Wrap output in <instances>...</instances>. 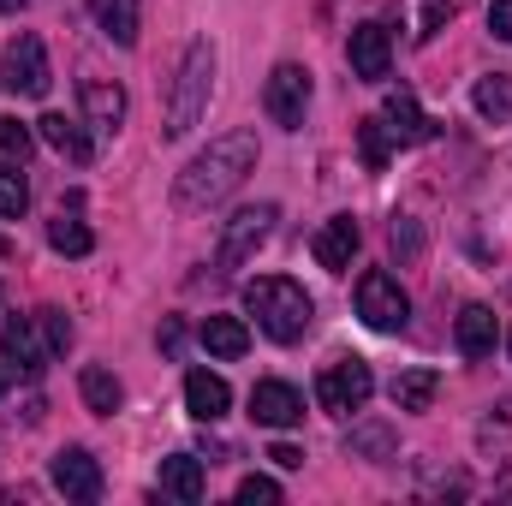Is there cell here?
I'll return each instance as SVG.
<instances>
[{
  "label": "cell",
  "mask_w": 512,
  "mask_h": 506,
  "mask_svg": "<svg viewBox=\"0 0 512 506\" xmlns=\"http://www.w3.org/2000/svg\"><path fill=\"white\" fill-rule=\"evenodd\" d=\"M256 131H227V137H215L203 155H191L185 161V173L173 179V209L179 215H203V209H215V203H227L245 179L256 173Z\"/></svg>",
  "instance_id": "6da1fadb"
},
{
  "label": "cell",
  "mask_w": 512,
  "mask_h": 506,
  "mask_svg": "<svg viewBox=\"0 0 512 506\" xmlns=\"http://www.w3.org/2000/svg\"><path fill=\"white\" fill-rule=\"evenodd\" d=\"M245 310L256 316V328H262L268 340H280V346L304 340V328H310V316H316L310 292H304L298 280H286V274H256L251 286H245Z\"/></svg>",
  "instance_id": "7a4b0ae2"
},
{
  "label": "cell",
  "mask_w": 512,
  "mask_h": 506,
  "mask_svg": "<svg viewBox=\"0 0 512 506\" xmlns=\"http://www.w3.org/2000/svg\"><path fill=\"white\" fill-rule=\"evenodd\" d=\"M209 96H215V48L209 42H191L185 60H179V78H173V102H167V137H191L197 120L209 114Z\"/></svg>",
  "instance_id": "3957f363"
},
{
  "label": "cell",
  "mask_w": 512,
  "mask_h": 506,
  "mask_svg": "<svg viewBox=\"0 0 512 506\" xmlns=\"http://www.w3.org/2000/svg\"><path fill=\"white\" fill-rule=\"evenodd\" d=\"M370 393H376V376H370V364H364V358H334V364L316 376V399H322V411H334V417L364 411V405H370Z\"/></svg>",
  "instance_id": "277c9868"
},
{
  "label": "cell",
  "mask_w": 512,
  "mask_h": 506,
  "mask_svg": "<svg viewBox=\"0 0 512 506\" xmlns=\"http://www.w3.org/2000/svg\"><path fill=\"white\" fill-rule=\"evenodd\" d=\"M358 316H364V328H376V334H399V328H405L411 298L399 292V280H393L387 268L358 274Z\"/></svg>",
  "instance_id": "5b68a950"
},
{
  "label": "cell",
  "mask_w": 512,
  "mask_h": 506,
  "mask_svg": "<svg viewBox=\"0 0 512 506\" xmlns=\"http://www.w3.org/2000/svg\"><path fill=\"white\" fill-rule=\"evenodd\" d=\"M0 84H6L12 96H48L54 72H48V48H42V36L18 30V36L6 42V60H0Z\"/></svg>",
  "instance_id": "8992f818"
},
{
  "label": "cell",
  "mask_w": 512,
  "mask_h": 506,
  "mask_svg": "<svg viewBox=\"0 0 512 506\" xmlns=\"http://www.w3.org/2000/svg\"><path fill=\"white\" fill-rule=\"evenodd\" d=\"M274 221H280L274 203H251V209H239V215L221 227V251H215V262H221V268H245V262L268 245Z\"/></svg>",
  "instance_id": "52a82bcc"
},
{
  "label": "cell",
  "mask_w": 512,
  "mask_h": 506,
  "mask_svg": "<svg viewBox=\"0 0 512 506\" xmlns=\"http://www.w3.org/2000/svg\"><path fill=\"white\" fill-rule=\"evenodd\" d=\"M262 108H268V120L280 131H298L304 126V108H310V72L292 66V60H280L268 72V84H262Z\"/></svg>",
  "instance_id": "ba28073f"
},
{
  "label": "cell",
  "mask_w": 512,
  "mask_h": 506,
  "mask_svg": "<svg viewBox=\"0 0 512 506\" xmlns=\"http://www.w3.org/2000/svg\"><path fill=\"white\" fill-rule=\"evenodd\" d=\"M48 358H54V346H48L42 322H36V316H12V322H6V364H12L18 376L36 381L48 370Z\"/></svg>",
  "instance_id": "9c48e42d"
},
{
  "label": "cell",
  "mask_w": 512,
  "mask_h": 506,
  "mask_svg": "<svg viewBox=\"0 0 512 506\" xmlns=\"http://www.w3.org/2000/svg\"><path fill=\"white\" fill-rule=\"evenodd\" d=\"M48 477H54V489H60L66 501H96V495H102V465H96L84 447H60L54 465H48Z\"/></svg>",
  "instance_id": "30bf717a"
},
{
  "label": "cell",
  "mask_w": 512,
  "mask_h": 506,
  "mask_svg": "<svg viewBox=\"0 0 512 506\" xmlns=\"http://www.w3.org/2000/svg\"><path fill=\"white\" fill-rule=\"evenodd\" d=\"M78 108H84V126L90 131L114 137L120 120H126V90L108 84V78H84V84H78Z\"/></svg>",
  "instance_id": "8fae6325"
},
{
  "label": "cell",
  "mask_w": 512,
  "mask_h": 506,
  "mask_svg": "<svg viewBox=\"0 0 512 506\" xmlns=\"http://www.w3.org/2000/svg\"><path fill=\"white\" fill-rule=\"evenodd\" d=\"M251 417L268 423V429H292L304 423V393L292 381H256L251 387Z\"/></svg>",
  "instance_id": "7c38bea8"
},
{
  "label": "cell",
  "mask_w": 512,
  "mask_h": 506,
  "mask_svg": "<svg viewBox=\"0 0 512 506\" xmlns=\"http://www.w3.org/2000/svg\"><path fill=\"white\" fill-rule=\"evenodd\" d=\"M346 60H352V72L364 84H382L387 72H393V42H387L382 24H358L352 42H346Z\"/></svg>",
  "instance_id": "4fadbf2b"
},
{
  "label": "cell",
  "mask_w": 512,
  "mask_h": 506,
  "mask_svg": "<svg viewBox=\"0 0 512 506\" xmlns=\"http://www.w3.org/2000/svg\"><path fill=\"white\" fill-rule=\"evenodd\" d=\"M358 239H364V233H358V221H352V215H334V221L310 239V256H316L328 274H346V268H352V256H358Z\"/></svg>",
  "instance_id": "5bb4252c"
},
{
  "label": "cell",
  "mask_w": 512,
  "mask_h": 506,
  "mask_svg": "<svg viewBox=\"0 0 512 506\" xmlns=\"http://www.w3.org/2000/svg\"><path fill=\"white\" fill-rule=\"evenodd\" d=\"M382 120H387V131H393V143H429V137H435V120L417 108L411 90H387Z\"/></svg>",
  "instance_id": "9a60e30c"
},
{
  "label": "cell",
  "mask_w": 512,
  "mask_h": 506,
  "mask_svg": "<svg viewBox=\"0 0 512 506\" xmlns=\"http://www.w3.org/2000/svg\"><path fill=\"white\" fill-rule=\"evenodd\" d=\"M453 340H459V352H465V358H489V352H495V340H501L495 310H489V304H465V310H459V322H453Z\"/></svg>",
  "instance_id": "2e32d148"
},
{
  "label": "cell",
  "mask_w": 512,
  "mask_h": 506,
  "mask_svg": "<svg viewBox=\"0 0 512 506\" xmlns=\"http://www.w3.org/2000/svg\"><path fill=\"white\" fill-rule=\"evenodd\" d=\"M185 405H191L197 423H221L227 405H233V387L221 376H209V370H191V376H185Z\"/></svg>",
  "instance_id": "e0dca14e"
},
{
  "label": "cell",
  "mask_w": 512,
  "mask_h": 506,
  "mask_svg": "<svg viewBox=\"0 0 512 506\" xmlns=\"http://www.w3.org/2000/svg\"><path fill=\"white\" fill-rule=\"evenodd\" d=\"M36 131H42V143H48V149H60V155H66V161H78V167L96 155V143L84 137V120H66V114H42V120H36Z\"/></svg>",
  "instance_id": "ac0fdd59"
},
{
  "label": "cell",
  "mask_w": 512,
  "mask_h": 506,
  "mask_svg": "<svg viewBox=\"0 0 512 506\" xmlns=\"http://www.w3.org/2000/svg\"><path fill=\"white\" fill-rule=\"evenodd\" d=\"M203 489H209L203 459H191V453L161 459V495H173V501H203Z\"/></svg>",
  "instance_id": "d6986e66"
},
{
  "label": "cell",
  "mask_w": 512,
  "mask_h": 506,
  "mask_svg": "<svg viewBox=\"0 0 512 506\" xmlns=\"http://www.w3.org/2000/svg\"><path fill=\"white\" fill-rule=\"evenodd\" d=\"M90 12H96L102 36H108V42H120V48H131V42H137V30H143L137 0H90Z\"/></svg>",
  "instance_id": "ffe728a7"
},
{
  "label": "cell",
  "mask_w": 512,
  "mask_h": 506,
  "mask_svg": "<svg viewBox=\"0 0 512 506\" xmlns=\"http://www.w3.org/2000/svg\"><path fill=\"white\" fill-rule=\"evenodd\" d=\"M203 346H209L215 358H245V352H251V328H245L239 316H209V322H203Z\"/></svg>",
  "instance_id": "44dd1931"
},
{
  "label": "cell",
  "mask_w": 512,
  "mask_h": 506,
  "mask_svg": "<svg viewBox=\"0 0 512 506\" xmlns=\"http://www.w3.org/2000/svg\"><path fill=\"white\" fill-rule=\"evenodd\" d=\"M471 102H477V114H483L489 126H507L512 120V72H489V78L471 90Z\"/></svg>",
  "instance_id": "7402d4cb"
},
{
  "label": "cell",
  "mask_w": 512,
  "mask_h": 506,
  "mask_svg": "<svg viewBox=\"0 0 512 506\" xmlns=\"http://www.w3.org/2000/svg\"><path fill=\"white\" fill-rule=\"evenodd\" d=\"M78 393H84V405H90L96 417H114V411H120V399H126V387L108 376L102 364H90V370L78 376Z\"/></svg>",
  "instance_id": "603a6c76"
},
{
  "label": "cell",
  "mask_w": 512,
  "mask_h": 506,
  "mask_svg": "<svg viewBox=\"0 0 512 506\" xmlns=\"http://www.w3.org/2000/svg\"><path fill=\"white\" fill-rule=\"evenodd\" d=\"M435 387H441L435 370H405V376L393 381V411H429L435 405Z\"/></svg>",
  "instance_id": "cb8c5ba5"
},
{
  "label": "cell",
  "mask_w": 512,
  "mask_h": 506,
  "mask_svg": "<svg viewBox=\"0 0 512 506\" xmlns=\"http://www.w3.org/2000/svg\"><path fill=\"white\" fill-rule=\"evenodd\" d=\"M48 245H54L60 256H90V251H96V233H90L84 221L60 215V221H48Z\"/></svg>",
  "instance_id": "d4e9b609"
},
{
  "label": "cell",
  "mask_w": 512,
  "mask_h": 506,
  "mask_svg": "<svg viewBox=\"0 0 512 506\" xmlns=\"http://www.w3.org/2000/svg\"><path fill=\"white\" fill-rule=\"evenodd\" d=\"M30 209V185L18 173V161H0V221H18Z\"/></svg>",
  "instance_id": "484cf974"
},
{
  "label": "cell",
  "mask_w": 512,
  "mask_h": 506,
  "mask_svg": "<svg viewBox=\"0 0 512 506\" xmlns=\"http://www.w3.org/2000/svg\"><path fill=\"white\" fill-rule=\"evenodd\" d=\"M387 149H393L387 120H382V114H376V120H364V126H358V155H364V167H370V173H382V167H387Z\"/></svg>",
  "instance_id": "4316f807"
},
{
  "label": "cell",
  "mask_w": 512,
  "mask_h": 506,
  "mask_svg": "<svg viewBox=\"0 0 512 506\" xmlns=\"http://www.w3.org/2000/svg\"><path fill=\"white\" fill-rule=\"evenodd\" d=\"M346 447H352V453H370V459H387V453H393V435H387V423H364V429H352Z\"/></svg>",
  "instance_id": "83f0119b"
},
{
  "label": "cell",
  "mask_w": 512,
  "mask_h": 506,
  "mask_svg": "<svg viewBox=\"0 0 512 506\" xmlns=\"http://www.w3.org/2000/svg\"><path fill=\"white\" fill-rule=\"evenodd\" d=\"M36 322H42V334H48V346H54V358L72 346V322H66V310H36Z\"/></svg>",
  "instance_id": "f1b7e54d"
},
{
  "label": "cell",
  "mask_w": 512,
  "mask_h": 506,
  "mask_svg": "<svg viewBox=\"0 0 512 506\" xmlns=\"http://www.w3.org/2000/svg\"><path fill=\"white\" fill-rule=\"evenodd\" d=\"M0 155H6V161H24V155H30V126L0 120Z\"/></svg>",
  "instance_id": "f546056e"
},
{
  "label": "cell",
  "mask_w": 512,
  "mask_h": 506,
  "mask_svg": "<svg viewBox=\"0 0 512 506\" xmlns=\"http://www.w3.org/2000/svg\"><path fill=\"white\" fill-rule=\"evenodd\" d=\"M239 501L245 506H274L280 501V483H274V477H245V483H239Z\"/></svg>",
  "instance_id": "4dcf8cb0"
},
{
  "label": "cell",
  "mask_w": 512,
  "mask_h": 506,
  "mask_svg": "<svg viewBox=\"0 0 512 506\" xmlns=\"http://www.w3.org/2000/svg\"><path fill=\"white\" fill-rule=\"evenodd\" d=\"M393 251H399V256H417V251H423V233H417L411 221H393Z\"/></svg>",
  "instance_id": "1f68e13d"
},
{
  "label": "cell",
  "mask_w": 512,
  "mask_h": 506,
  "mask_svg": "<svg viewBox=\"0 0 512 506\" xmlns=\"http://www.w3.org/2000/svg\"><path fill=\"white\" fill-rule=\"evenodd\" d=\"M489 30H495L501 42H512V0H495V6H489Z\"/></svg>",
  "instance_id": "d6a6232c"
},
{
  "label": "cell",
  "mask_w": 512,
  "mask_h": 506,
  "mask_svg": "<svg viewBox=\"0 0 512 506\" xmlns=\"http://www.w3.org/2000/svg\"><path fill=\"white\" fill-rule=\"evenodd\" d=\"M268 459H274L280 471H298V465H304V453H298L292 441H274V447H268Z\"/></svg>",
  "instance_id": "836d02e7"
},
{
  "label": "cell",
  "mask_w": 512,
  "mask_h": 506,
  "mask_svg": "<svg viewBox=\"0 0 512 506\" xmlns=\"http://www.w3.org/2000/svg\"><path fill=\"white\" fill-rule=\"evenodd\" d=\"M155 340H161V352H179V322H161V334H155Z\"/></svg>",
  "instance_id": "e575fe53"
},
{
  "label": "cell",
  "mask_w": 512,
  "mask_h": 506,
  "mask_svg": "<svg viewBox=\"0 0 512 506\" xmlns=\"http://www.w3.org/2000/svg\"><path fill=\"white\" fill-rule=\"evenodd\" d=\"M18 6H24V0H0V12H18Z\"/></svg>",
  "instance_id": "d590c367"
},
{
  "label": "cell",
  "mask_w": 512,
  "mask_h": 506,
  "mask_svg": "<svg viewBox=\"0 0 512 506\" xmlns=\"http://www.w3.org/2000/svg\"><path fill=\"white\" fill-rule=\"evenodd\" d=\"M6 370H12V364H0V399H6Z\"/></svg>",
  "instance_id": "8d00e7d4"
}]
</instances>
